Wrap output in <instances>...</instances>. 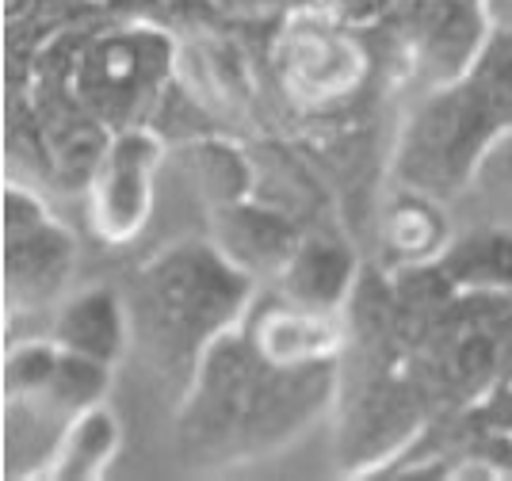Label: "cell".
Instances as JSON below:
<instances>
[{
  "instance_id": "6da1fadb",
  "label": "cell",
  "mask_w": 512,
  "mask_h": 481,
  "mask_svg": "<svg viewBox=\"0 0 512 481\" xmlns=\"http://www.w3.org/2000/svg\"><path fill=\"white\" fill-rule=\"evenodd\" d=\"M341 363L279 367L234 325L207 348L192 386L180 394V447L207 466H241L299 440L337 405Z\"/></svg>"
},
{
  "instance_id": "7a4b0ae2",
  "label": "cell",
  "mask_w": 512,
  "mask_h": 481,
  "mask_svg": "<svg viewBox=\"0 0 512 481\" xmlns=\"http://www.w3.org/2000/svg\"><path fill=\"white\" fill-rule=\"evenodd\" d=\"M512 138V39L486 31L463 65L421 96L394 142V180L455 199Z\"/></svg>"
},
{
  "instance_id": "3957f363",
  "label": "cell",
  "mask_w": 512,
  "mask_h": 481,
  "mask_svg": "<svg viewBox=\"0 0 512 481\" xmlns=\"http://www.w3.org/2000/svg\"><path fill=\"white\" fill-rule=\"evenodd\" d=\"M256 298L253 272L222 245L180 241L142 264L127 294L134 348L172 390L192 386L214 340L241 325Z\"/></svg>"
},
{
  "instance_id": "277c9868",
  "label": "cell",
  "mask_w": 512,
  "mask_h": 481,
  "mask_svg": "<svg viewBox=\"0 0 512 481\" xmlns=\"http://www.w3.org/2000/svg\"><path fill=\"white\" fill-rule=\"evenodd\" d=\"M77 268V241L23 184L4 191V306L8 314L54 310Z\"/></svg>"
},
{
  "instance_id": "5b68a950",
  "label": "cell",
  "mask_w": 512,
  "mask_h": 481,
  "mask_svg": "<svg viewBox=\"0 0 512 481\" xmlns=\"http://www.w3.org/2000/svg\"><path fill=\"white\" fill-rule=\"evenodd\" d=\"M172 42L165 31L130 27L104 31L88 42L85 58L73 73V92L88 107V119L104 130L134 126L153 92L169 77Z\"/></svg>"
},
{
  "instance_id": "8992f818",
  "label": "cell",
  "mask_w": 512,
  "mask_h": 481,
  "mask_svg": "<svg viewBox=\"0 0 512 481\" xmlns=\"http://www.w3.org/2000/svg\"><path fill=\"white\" fill-rule=\"evenodd\" d=\"M161 161H165V142L150 126L134 123L107 134L85 180L88 226L100 245L107 249L130 245L150 226Z\"/></svg>"
},
{
  "instance_id": "52a82bcc",
  "label": "cell",
  "mask_w": 512,
  "mask_h": 481,
  "mask_svg": "<svg viewBox=\"0 0 512 481\" xmlns=\"http://www.w3.org/2000/svg\"><path fill=\"white\" fill-rule=\"evenodd\" d=\"M279 84L302 107H333L367 77V50L337 16L306 8L279 27L272 46Z\"/></svg>"
},
{
  "instance_id": "ba28073f",
  "label": "cell",
  "mask_w": 512,
  "mask_h": 481,
  "mask_svg": "<svg viewBox=\"0 0 512 481\" xmlns=\"http://www.w3.org/2000/svg\"><path fill=\"white\" fill-rule=\"evenodd\" d=\"M241 333L260 356L279 367H325L341 363L352 344L348 310H318L291 302L279 291L256 294L241 317Z\"/></svg>"
},
{
  "instance_id": "9c48e42d",
  "label": "cell",
  "mask_w": 512,
  "mask_h": 481,
  "mask_svg": "<svg viewBox=\"0 0 512 481\" xmlns=\"http://www.w3.org/2000/svg\"><path fill=\"white\" fill-rule=\"evenodd\" d=\"M455 237L444 199L417 188L390 191V199L379 210V260L386 275L421 272L432 268Z\"/></svg>"
},
{
  "instance_id": "30bf717a",
  "label": "cell",
  "mask_w": 512,
  "mask_h": 481,
  "mask_svg": "<svg viewBox=\"0 0 512 481\" xmlns=\"http://www.w3.org/2000/svg\"><path fill=\"white\" fill-rule=\"evenodd\" d=\"M54 310L58 314H54L50 336L77 356L100 359L107 367H115L134 348L127 298L115 287L92 283L81 291H69Z\"/></svg>"
},
{
  "instance_id": "8fae6325",
  "label": "cell",
  "mask_w": 512,
  "mask_h": 481,
  "mask_svg": "<svg viewBox=\"0 0 512 481\" xmlns=\"http://www.w3.org/2000/svg\"><path fill=\"white\" fill-rule=\"evenodd\" d=\"M356 287L360 260L337 237H306L276 268V291L318 310H348Z\"/></svg>"
},
{
  "instance_id": "7c38bea8",
  "label": "cell",
  "mask_w": 512,
  "mask_h": 481,
  "mask_svg": "<svg viewBox=\"0 0 512 481\" xmlns=\"http://www.w3.org/2000/svg\"><path fill=\"white\" fill-rule=\"evenodd\" d=\"M119 451H123V420L115 417V409L107 401H100V405H88L62 420L58 440L35 478L96 481L115 466Z\"/></svg>"
},
{
  "instance_id": "4fadbf2b",
  "label": "cell",
  "mask_w": 512,
  "mask_h": 481,
  "mask_svg": "<svg viewBox=\"0 0 512 481\" xmlns=\"http://www.w3.org/2000/svg\"><path fill=\"white\" fill-rule=\"evenodd\" d=\"M432 275L451 294H512V226H474L451 237Z\"/></svg>"
},
{
  "instance_id": "5bb4252c",
  "label": "cell",
  "mask_w": 512,
  "mask_h": 481,
  "mask_svg": "<svg viewBox=\"0 0 512 481\" xmlns=\"http://www.w3.org/2000/svg\"><path fill=\"white\" fill-rule=\"evenodd\" d=\"M478 12H482L486 31L512 39V0H478Z\"/></svg>"
},
{
  "instance_id": "9a60e30c",
  "label": "cell",
  "mask_w": 512,
  "mask_h": 481,
  "mask_svg": "<svg viewBox=\"0 0 512 481\" xmlns=\"http://www.w3.org/2000/svg\"><path fill=\"white\" fill-rule=\"evenodd\" d=\"M501 382H512V325L509 333H505V340H501V363H497V386Z\"/></svg>"
},
{
  "instance_id": "2e32d148",
  "label": "cell",
  "mask_w": 512,
  "mask_h": 481,
  "mask_svg": "<svg viewBox=\"0 0 512 481\" xmlns=\"http://www.w3.org/2000/svg\"><path fill=\"white\" fill-rule=\"evenodd\" d=\"M493 157H501V176H505V180L512 184V138H509V142H505L501 149H497Z\"/></svg>"
}]
</instances>
